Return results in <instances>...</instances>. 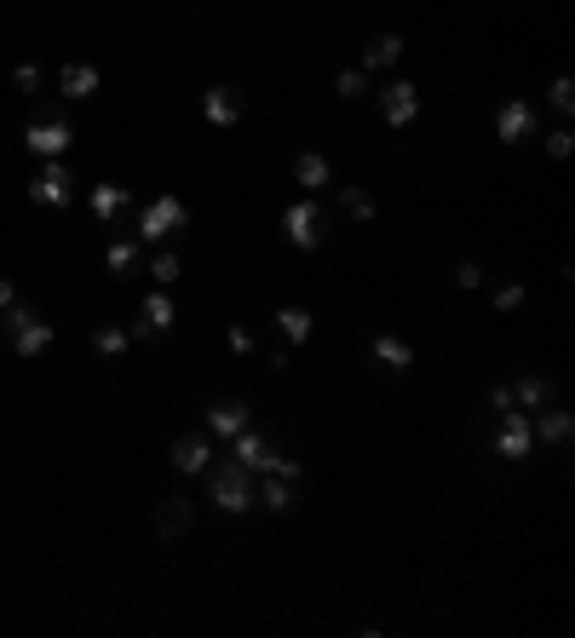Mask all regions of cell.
<instances>
[{"mask_svg":"<svg viewBox=\"0 0 575 638\" xmlns=\"http://www.w3.org/2000/svg\"><path fill=\"white\" fill-rule=\"evenodd\" d=\"M104 265H110L115 276H127L138 265V242H127V236H121V242H110V253H104Z\"/></svg>","mask_w":575,"mask_h":638,"instance_id":"obj_25","label":"cell"},{"mask_svg":"<svg viewBox=\"0 0 575 638\" xmlns=\"http://www.w3.org/2000/svg\"><path fill=\"white\" fill-rule=\"evenodd\" d=\"M23 144H29V156L35 161H58L69 156V144H75V133H69V121H29V133H23Z\"/></svg>","mask_w":575,"mask_h":638,"instance_id":"obj_7","label":"cell"},{"mask_svg":"<svg viewBox=\"0 0 575 638\" xmlns=\"http://www.w3.org/2000/svg\"><path fill=\"white\" fill-rule=\"evenodd\" d=\"M455 288H483V265L478 259H460L455 265Z\"/></svg>","mask_w":575,"mask_h":638,"instance_id":"obj_31","label":"cell"},{"mask_svg":"<svg viewBox=\"0 0 575 638\" xmlns=\"http://www.w3.org/2000/svg\"><path fill=\"white\" fill-rule=\"evenodd\" d=\"M242 426H253V409L242 403V397H225V403H213V409H207V432H213V437H236Z\"/></svg>","mask_w":575,"mask_h":638,"instance_id":"obj_14","label":"cell"},{"mask_svg":"<svg viewBox=\"0 0 575 638\" xmlns=\"http://www.w3.org/2000/svg\"><path fill=\"white\" fill-rule=\"evenodd\" d=\"M512 403H518L524 414H535L541 403H552V380H541V374H524V380L512 386Z\"/></svg>","mask_w":575,"mask_h":638,"instance_id":"obj_21","label":"cell"},{"mask_svg":"<svg viewBox=\"0 0 575 638\" xmlns=\"http://www.w3.org/2000/svg\"><path fill=\"white\" fill-rule=\"evenodd\" d=\"M184 225H190V207H184L179 196H156V202H144V213H138V236H144V242H167V236H179Z\"/></svg>","mask_w":575,"mask_h":638,"instance_id":"obj_2","label":"cell"},{"mask_svg":"<svg viewBox=\"0 0 575 638\" xmlns=\"http://www.w3.org/2000/svg\"><path fill=\"white\" fill-rule=\"evenodd\" d=\"M150 282L173 288V282H179V253H156V259H150Z\"/></svg>","mask_w":575,"mask_h":638,"instance_id":"obj_27","label":"cell"},{"mask_svg":"<svg viewBox=\"0 0 575 638\" xmlns=\"http://www.w3.org/2000/svg\"><path fill=\"white\" fill-rule=\"evenodd\" d=\"M489 409H495V414L518 409V403H512V386H489Z\"/></svg>","mask_w":575,"mask_h":638,"instance_id":"obj_34","label":"cell"},{"mask_svg":"<svg viewBox=\"0 0 575 638\" xmlns=\"http://www.w3.org/2000/svg\"><path fill=\"white\" fill-rule=\"evenodd\" d=\"M12 81H18V92H29V98H35V92H41V64H18V75H12Z\"/></svg>","mask_w":575,"mask_h":638,"instance_id":"obj_33","label":"cell"},{"mask_svg":"<svg viewBox=\"0 0 575 638\" xmlns=\"http://www.w3.org/2000/svg\"><path fill=\"white\" fill-rule=\"evenodd\" d=\"M207 501L219 506L225 518H242L253 512V472L248 466H236V460H219V466H207Z\"/></svg>","mask_w":575,"mask_h":638,"instance_id":"obj_1","label":"cell"},{"mask_svg":"<svg viewBox=\"0 0 575 638\" xmlns=\"http://www.w3.org/2000/svg\"><path fill=\"white\" fill-rule=\"evenodd\" d=\"M207 466H213V443H207L202 432H184L179 443H173V472H184V478H202Z\"/></svg>","mask_w":575,"mask_h":638,"instance_id":"obj_11","label":"cell"},{"mask_svg":"<svg viewBox=\"0 0 575 638\" xmlns=\"http://www.w3.org/2000/svg\"><path fill=\"white\" fill-rule=\"evenodd\" d=\"M282 230H288V242H294L299 253H311L328 242V219H322L317 196H305V202H294L288 213H282Z\"/></svg>","mask_w":575,"mask_h":638,"instance_id":"obj_3","label":"cell"},{"mask_svg":"<svg viewBox=\"0 0 575 638\" xmlns=\"http://www.w3.org/2000/svg\"><path fill=\"white\" fill-rule=\"evenodd\" d=\"M58 92H64L69 104L92 98V92H98V69H92V64H64V69H58Z\"/></svg>","mask_w":575,"mask_h":638,"instance_id":"obj_17","label":"cell"},{"mask_svg":"<svg viewBox=\"0 0 575 638\" xmlns=\"http://www.w3.org/2000/svg\"><path fill=\"white\" fill-rule=\"evenodd\" d=\"M29 202H35V207H69V202H75V173L64 167V156L46 161L41 173H35V184H29Z\"/></svg>","mask_w":575,"mask_h":638,"instance_id":"obj_4","label":"cell"},{"mask_svg":"<svg viewBox=\"0 0 575 638\" xmlns=\"http://www.w3.org/2000/svg\"><path fill=\"white\" fill-rule=\"evenodd\" d=\"M334 92H340V98H363L368 75H363V69H340V75H334Z\"/></svg>","mask_w":575,"mask_h":638,"instance_id":"obj_28","label":"cell"},{"mask_svg":"<svg viewBox=\"0 0 575 638\" xmlns=\"http://www.w3.org/2000/svg\"><path fill=\"white\" fill-rule=\"evenodd\" d=\"M311 328H317V322H311L305 305H282V311H276V334L288 345H311Z\"/></svg>","mask_w":575,"mask_h":638,"instance_id":"obj_18","label":"cell"},{"mask_svg":"<svg viewBox=\"0 0 575 638\" xmlns=\"http://www.w3.org/2000/svg\"><path fill=\"white\" fill-rule=\"evenodd\" d=\"M340 213L345 219H357V225H368V219H374V196H368L363 184H345L340 190Z\"/></svg>","mask_w":575,"mask_h":638,"instance_id":"obj_23","label":"cell"},{"mask_svg":"<svg viewBox=\"0 0 575 638\" xmlns=\"http://www.w3.org/2000/svg\"><path fill=\"white\" fill-rule=\"evenodd\" d=\"M397 58H403V35H391V29L363 46V69H391Z\"/></svg>","mask_w":575,"mask_h":638,"instance_id":"obj_20","label":"cell"},{"mask_svg":"<svg viewBox=\"0 0 575 638\" xmlns=\"http://www.w3.org/2000/svg\"><path fill=\"white\" fill-rule=\"evenodd\" d=\"M374 357H380L386 368H397V374H403V368H414V345H409V340H397V334H380V340H374Z\"/></svg>","mask_w":575,"mask_h":638,"instance_id":"obj_22","label":"cell"},{"mask_svg":"<svg viewBox=\"0 0 575 638\" xmlns=\"http://www.w3.org/2000/svg\"><path fill=\"white\" fill-rule=\"evenodd\" d=\"M380 121L386 127H414L420 121V87L414 81H391V87H380Z\"/></svg>","mask_w":575,"mask_h":638,"instance_id":"obj_6","label":"cell"},{"mask_svg":"<svg viewBox=\"0 0 575 638\" xmlns=\"http://www.w3.org/2000/svg\"><path fill=\"white\" fill-rule=\"evenodd\" d=\"M12 305H18V288H12V282L0 276V311H12Z\"/></svg>","mask_w":575,"mask_h":638,"instance_id":"obj_35","label":"cell"},{"mask_svg":"<svg viewBox=\"0 0 575 638\" xmlns=\"http://www.w3.org/2000/svg\"><path fill=\"white\" fill-rule=\"evenodd\" d=\"M6 334H12V351L18 357H41L46 345H52V322H41L35 311H6Z\"/></svg>","mask_w":575,"mask_h":638,"instance_id":"obj_5","label":"cell"},{"mask_svg":"<svg viewBox=\"0 0 575 638\" xmlns=\"http://www.w3.org/2000/svg\"><path fill=\"white\" fill-rule=\"evenodd\" d=\"M547 104L558 115H575V81H570V75H558V81L547 87Z\"/></svg>","mask_w":575,"mask_h":638,"instance_id":"obj_26","label":"cell"},{"mask_svg":"<svg viewBox=\"0 0 575 638\" xmlns=\"http://www.w3.org/2000/svg\"><path fill=\"white\" fill-rule=\"evenodd\" d=\"M202 115L213 121V127H236V121H242V92L236 87H207L202 92Z\"/></svg>","mask_w":575,"mask_h":638,"instance_id":"obj_15","label":"cell"},{"mask_svg":"<svg viewBox=\"0 0 575 638\" xmlns=\"http://www.w3.org/2000/svg\"><path fill=\"white\" fill-rule=\"evenodd\" d=\"M190 524H196V501H184V495H167V501H156V535H161V541H173V535H190Z\"/></svg>","mask_w":575,"mask_h":638,"instance_id":"obj_12","label":"cell"},{"mask_svg":"<svg viewBox=\"0 0 575 638\" xmlns=\"http://www.w3.org/2000/svg\"><path fill=\"white\" fill-rule=\"evenodd\" d=\"M225 340H230V351H236V357H253V345H259V340H253V328H248V322H230V328H225Z\"/></svg>","mask_w":575,"mask_h":638,"instance_id":"obj_29","label":"cell"},{"mask_svg":"<svg viewBox=\"0 0 575 638\" xmlns=\"http://www.w3.org/2000/svg\"><path fill=\"white\" fill-rule=\"evenodd\" d=\"M535 127H541V115H535L529 98H506L495 110V138L501 144H524V138H535Z\"/></svg>","mask_w":575,"mask_h":638,"instance_id":"obj_8","label":"cell"},{"mask_svg":"<svg viewBox=\"0 0 575 638\" xmlns=\"http://www.w3.org/2000/svg\"><path fill=\"white\" fill-rule=\"evenodd\" d=\"M87 207H92V219H98V225H110L115 213L127 207V184H92Z\"/></svg>","mask_w":575,"mask_h":638,"instance_id":"obj_19","label":"cell"},{"mask_svg":"<svg viewBox=\"0 0 575 638\" xmlns=\"http://www.w3.org/2000/svg\"><path fill=\"white\" fill-rule=\"evenodd\" d=\"M570 150H575V133H570V127H558V133H547V156H552V161H564Z\"/></svg>","mask_w":575,"mask_h":638,"instance_id":"obj_32","label":"cell"},{"mask_svg":"<svg viewBox=\"0 0 575 638\" xmlns=\"http://www.w3.org/2000/svg\"><path fill=\"white\" fill-rule=\"evenodd\" d=\"M127 345H133V328H98V334H92V351H98V357H121V351H127Z\"/></svg>","mask_w":575,"mask_h":638,"instance_id":"obj_24","label":"cell"},{"mask_svg":"<svg viewBox=\"0 0 575 638\" xmlns=\"http://www.w3.org/2000/svg\"><path fill=\"white\" fill-rule=\"evenodd\" d=\"M529 432L541 437V443H552V449H564L570 432H575V414L564 409V403H547V414H541V409L529 414Z\"/></svg>","mask_w":575,"mask_h":638,"instance_id":"obj_10","label":"cell"},{"mask_svg":"<svg viewBox=\"0 0 575 638\" xmlns=\"http://www.w3.org/2000/svg\"><path fill=\"white\" fill-rule=\"evenodd\" d=\"M495 449H501V460H529V449H535V432H529V414H524V409H506V414H501Z\"/></svg>","mask_w":575,"mask_h":638,"instance_id":"obj_9","label":"cell"},{"mask_svg":"<svg viewBox=\"0 0 575 638\" xmlns=\"http://www.w3.org/2000/svg\"><path fill=\"white\" fill-rule=\"evenodd\" d=\"M524 305V282H501L495 288V311H518Z\"/></svg>","mask_w":575,"mask_h":638,"instance_id":"obj_30","label":"cell"},{"mask_svg":"<svg viewBox=\"0 0 575 638\" xmlns=\"http://www.w3.org/2000/svg\"><path fill=\"white\" fill-rule=\"evenodd\" d=\"M294 184L305 196H317L322 184H334V161L322 156V150H299L294 156Z\"/></svg>","mask_w":575,"mask_h":638,"instance_id":"obj_13","label":"cell"},{"mask_svg":"<svg viewBox=\"0 0 575 638\" xmlns=\"http://www.w3.org/2000/svg\"><path fill=\"white\" fill-rule=\"evenodd\" d=\"M173 322H179V311H173V294L161 288V294H150V299H144V322L133 328V340H144V334H167Z\"/></svg>","mask_w":575,"mask_h":638,"instance_id":"obj_16","label":"cell"}]
</instances>
